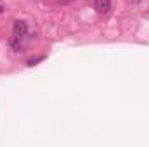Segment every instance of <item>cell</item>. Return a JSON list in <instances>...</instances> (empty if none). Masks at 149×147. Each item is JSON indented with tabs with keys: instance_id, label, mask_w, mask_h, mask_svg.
I'll list each match as a JSON object with an SVG mask.
<instances>
[{
	"instance_id": "6da1fadb",
	"label": "cell",
	"mask_w": 149,
	"mask_h": 147,
	"mask_svg": "<svg viewBox=\"0 0 149 147\" xmlns=\"http://www.w3.org/2000/svg\"><path fill=\"white\" fill-rule=\"evenodd\" d=\"M12 35H17V37H26L28 35V24L21 19H16L12 23Z\"/></svg>"
},
{
	"instance_id": "7a4b0ae2",
	"label": "cell",
	"mask_w": 149,
	"mask_h": 147,
	"mask_svg": "<svg viewBox=\"0 0 149 147\" xmlns=\"http://www.w3.org/2000/svg\"><path fill=\"white\" fill-rule=\"evenodd\" d=\"M9 45L14 52H19L24 49V37H17V35H12L10 40H9Z\"/></svg>"
},
{
	"instance_id": "3957f363",
	"label": "cell",
	"mask_w": 149,
	"mask_h": 147,
	"mask_svg": "<svg viewBox=\"0 0 149 147\" xmlns=\"http://www.w3.org/2000/svg\"><path fill=\"white\" fill-rule=\"evenodd\" d=\"M94 9L99 14H108L111 9V2L109 0H94Z\"/></svg>"
},
{
	"instance_id": "277c9868",
	"label": "cell",
	"mask_w": 149,
	"mask_h": 147,
	"mask_svg": "<svg viewBox=\"0 0 149 147\" xmlns=\"http://www.w3.org/2000/svg\"><path fill=\"white\" fill-rule=\"evenodd\" d=\"M38 61H43V57H37V59H31V61H28V66H35Z\"/></svg>"
},
{
	"instance_id": "5b68a950",
	"label": "cell",
	"mask_w": 149,
	"mask_h": 147,
	"mask_svg": "<svg viewBox=\"0 0 149 147\" xmlns=\"http://www.w3.org/2000/svg\"><path fill=\"white\" fill-rule=\"evenodd\" d=\"M59 2H63V3H70V2H73V0H59Z\"/></svg>"
},
{
	"instance_id": "8992f818",
	"label": "cell",
	"mask_w": 149,
	"mask_h": 147,
	"mask_svg": "<svg viewBox=\"0 0 149 147\" xmlns=\"http://www.w3.org/2000/svg\"><path fill=\"white\" fill-rule=\"evenodd\" d=\"M0 14H3V5L0 3Z\"/></svg>"
},
{
	"instance_id": "52a82bcc",
	"label": "cell",
	"mask_w": 149,
	"mask_h": 147,
	"mask_svg": "<svg viewBox=\"0 0 149 147\" xmlns=\"http://www.w3.org/2000/svg\"><path fill=\"white\" fill-rule=\"evenodd\" d=\"M132 2H134V3H139V2H141V0H132Z\"/></svg>"
}]
</instances>
